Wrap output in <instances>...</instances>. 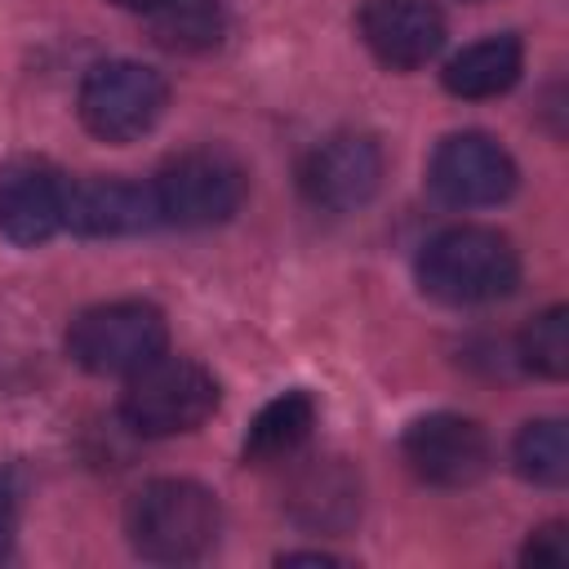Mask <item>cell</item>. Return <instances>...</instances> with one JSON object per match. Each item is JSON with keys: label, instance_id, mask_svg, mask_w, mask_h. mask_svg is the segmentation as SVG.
<instances>
[{"label": "cell", "instance_id": "6da1fadb", "mask_svg": "<svg viewBox=\"0 0 569 569\" xmlns=\"http://www.w3.org/2000/svg\"><path fill=\"white\" fill-rule=\"evenodd\" d=\"M129 547L151 565H191L218 547L222 507L218 493L196 480H151L124 507Z\"/></svg>", "mask_w": 569, "mask_h": 569}, {"label": "cell", "instance_id": "7a4b0ae2", "mask_svg": "<svg viewBox=\"0 0 569 569\" xmlns=\"http://www.w3.org/2000/svg\"><path fill=\"white\" fill-rule=\"evenodd\" d=\"M520 258L493 227H445L418 253V284L445 307H485L516 289Z\"/></svg>", "mask_w": 569, "mask_h": 569}, {"label": "cell", "instance_id": "3957f363", "mask_svg": "<svg viewBox=\"0 0 569 569\" xmlns=\"http://www.w3.org/2000/svg\"><path fill=\"white\" fill-rule=\"evenodd\" d=\"M244 191H249V173L222 147L178 151L151 178L156 218L164 227H182V231H204V227L231 222L244 204Z\"/></svg>", "mask_w": 569, "mask_h": 569}, {"label": "cell", "instance_id": "277c9868", "mask_svg": "<svg viewBox=\"0 0 569 569\" xmlns=\"http://www.w3.org/2000/svg\"><path fill=\"white\" fill-rule=\"evenodd\" d=\"M218 409V378L187 356H156L129 373L120 418L129 431L164 440L196 431Z\"/></svg>", "mask_w": 569, "mask_h": 569}, {"label": "cell", "instance_id": "5b68a950", "mask_svg": "<svg viewBox=\"0 0 569 569\" xmlns=\"http://www.w3.org/2000/svg\"><path fill=\"white\" fill-rule=\"evenodd\" d=\"M164 342H169V325L160 307L142 298L84 307L67 329V356L98 378H129L147 360L164 356Z\"/></svg>", "mask_w": 569, "mask_h": 569}, {"label": "cell", "instance_id": "8992f818", "mask_svg": "<svg viewBox=\"0 0 569 569\" xmlns=\"http://www.w3.org/2000/svg\"><path fill=\"white\" fill-rule=\"evenodd\" d=\"M80 120L102 142H133L151 133L169 107V84L156 67L133 58L93 62L80 80Z\"/></svg>", "mask_w": 569, "mask_h": 569}, {"label": "cell", "instance_id": "52a82bcc", "mask_svg": "<svg viewBox=\"0 0 569 569\" xmlns=\"http://www.w3.org/2000/svg\"><path fill=\"white\" fill-rule=\"evenodd\" d=\"M298 187L311 209L356 213L382 187V147L356 129L329 133L307 151V160L298 169Z\"/></svg>", "mask_w": 569, "mask_h": 569}, {"label": "cell", "instance_id": "ba28073f", "mask_svg": "<svg viewBox=\"0 0 569 569\" xmlns=\"http://www.w3.org/2000/svg\"><path fill=\"white\" fill-rule=\"evenodd\" d=\"M400 453H405L409 471L422 485H436V489H467L493 462L485 427L476 418H462V413H422V418H413L400 436Z\"/></svg>", "mask_w": 569, "mask_h": 569}, {"label": "cell", "instance_id": "9c48e42d", "mask_svg": "<svg viewBox=\"0 0 569 569\" xmlns=\"http://www.w3.org/2000/svg\"><path fill=\"white\" fill-rule=\"evenodd\" d=\"M427 187L453 209L502 204L516 191V160L489 133H449L427 160Z\"/></svg>", "mask_w": 569, "mask_h": 569}, {"label": "cell", "instance_id": "30bf717a", "mask_svg": "<svg viewBox=\"0 0 569 569\" xmlns=\"http://www.w3.org/2000/svg\"><path fill=\"white\" fill-rule=\"evenodd\" d=\"M67 178L40 156H13L0 164V236L9 244H44L62 231Z\"/></svg>", "mask_w": 569, "mask_h": 569}, {"label": "cell", "instance_id": "8fae6325", "mask_svg": "<svg viewBox=\"0 0 569 569\" xmlns=\"http://www.w3.org/2000/svg\"><path fill=\"white\" fill-rule=\"evenodd\" d=\"M356 27L369 53L391 71H418L445 44V13L431 0H365Z\"/></svg>", "mask_w": 569, "mask_h": 569}, {"label": "cell", "instance_id": "7c38bea8", "mask_svg": "<svg viewBox=\"0 0 569 569\" xmlns=\"http://www.w3.org/2000/svg\"><path fill=\"white\" fill-rule=\"evenodd\" d=\"M156 200H151V182H133L120 173H93V178H76L67 182V209H62V227L84 236V240H116V236H138L147 227H156Z\"/></svg>", "mask_w": 569, "mask_h": 569}, {"label": "cell", "instance_id": "4fadbf2b", "mask_svg": "<svg viewBox=\"0 0 569 569\" xmlns=\"http://www.w3.org/2000/svg\"><path fill=\"white\" fill-rule=\"evenodd\" d=\"M284 507L298 525L320 529V533H338L360 516V480L338 458H320L293 476Z\"/></svg>", "mask_w": 569, "mask_h": 569}, {"label": "cell", "instance_id": "5bb4252c", "mask_svg": "<svg viewBox=\"0 0 569 569\" xmlns=\"http://www.w3.org/2000/svg\"><path fill=\"white\" fill-rule=\"evenodd\" d=\"M520 67H525V49L511 31L502 36H485L476 44H467L462 53H453L440 71L445 89L453 98H498L507 93L516 80H520Z\"/></svg>", "mask_w": 569, "mask_h": 569}, {"label": "cell", "instance_id": "9a60e30c", "mask_svg": "<svg viewBox=\"0 0 569 569\" xmlns=\"http://www.w3.org/2000/svg\"><path fill=\"white\" fill-rule=\"evenodd\" d=\"M311 427H316V400L307 391H280L249 422V431H244V462H253V467L289 462L307 445Z\"/></svg>", "mask_w": 569, "mask_h": 569}, {"label": "cell", "instance_id": "2e32d148", "mask_svg": "<svg viewBox=\"0 0 569 569\" xmlns=\"http://www.w3.org/2000/svg\"><path fill=\"white\" fill-rule=\"evenodd\" d=\"M147 31L169 53H204L227 36L222 0H160L147 9Z\"/></svg>", "mask_w": 569, "mask_h": 569}, {"label": "cell", "instance_id": "e0dca14e", "mask_svg": "<svg viewBox=\"0 0 569 569\" xmlns=\"http://www.w3.org/2000/svg\"><path fill=\"white\" fill-rule=\"evenodd\" d=\"M511 462L525 480L542 485V489H560L569 480V436L560 418H533L516 431L511 445Z\"/></svg>", "mask_w": 569, "mask_h": 569}, {"label": "cell", "instance_id": "ac0fdd59", "mask_svg": "<svg viewBox=\"0 0 569 569\" xmlns=\"http://www.w3.org/2000/svg\"><path fill=\"white\" fill-rule=\"evenodd\" d=\"M520 360L538 378L569 373V311L565 307H547L520 329Z\"/></svg>", "mask_w": 569, "mask_h": 569}, {"label": "cell", "instance_id": "d6986e66", "mask_svg": "<svg viewBox=\"0 0 569 569\" xmlns=\"http://www.w3.org/2000/svg\"><path fill=\"white\" fill-rule=\"evenodd\" d=\"M22 498H27V476L18 462L0 467V560L13 556V538L22 525Z\"/></svg>", "mask_w": 569, "mask_h": 569}, {"label": "cell", "instance_id": "ffe728a7", "mask_svg": "<svg viewBox=\"0 0 569 569\" xmlns=\"http://www.w3.org/2000/svg\"><path fill=\"white\" fill-rule=\"evenodd\" d=\"M525 565H565L569 560V533H565V520H547L529 533L525 551H520Z\"/></svg>", "mask_w": 569, "mask_h": 569}, {"label": "cell", "instance_id": "44dd1931", "mask_svg": "<svg viewBox=\"0 0 569 569\" xmlns=\"http://www.w3.org/2000/svg\"><path fill=\"white\" fill-rule=\"evenodd\" d=\"M338 556H329V551H284L280 556V565H333Z\"/></svg>", "mask_w": 569, "mask_h": 569}, {"label": "cell", "instance_id": "7402d4cb", "mask_svg": "<svg viewBox=\"0 0 569 569\" xmlns=\"http://www.w3.org/2000/svg\"><path fill=\"white\" fill-rule=\"evenodd\" d=\"M111 4H120V9H142V13H147V9H156L160 0H111Z\"/></svg>", "mask_w": 569, "mask_h": 569}]
</instances>
